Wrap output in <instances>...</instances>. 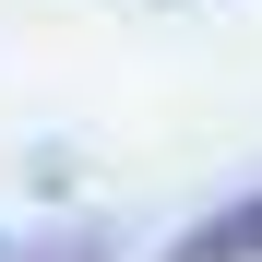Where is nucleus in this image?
Returning a JSON list of instances; mask_svg holds the SVG:
<instances>
[{"label": "nucleus", "instance_id": "f257e3e1", "mask_svg": "<svg viewBox=\"0 0 262 262\" xmlns=\"http://www.w3.org/2000/svg\"><path fill=\"white\" fill-rule=\"evenodd\" d=\"M167 262H262V191L227 203V214H203V227L167 238Z\"/></svg>", "mask_w": 262, "mask_h": 262}, {"label": "nucleus", "instance_id": "f03ea898", "mask_svg": "<svg viewBox=\"0 0 262 262\" xmlns=\"http://www.w3.org/2000/svg\"><path fill=\"white\" fill-rule=\"evenodd\" d=\"M60 262H83V250H60Z\"/></svg>", "mask_w": 262, "mask_h": 262}]
</instances>
